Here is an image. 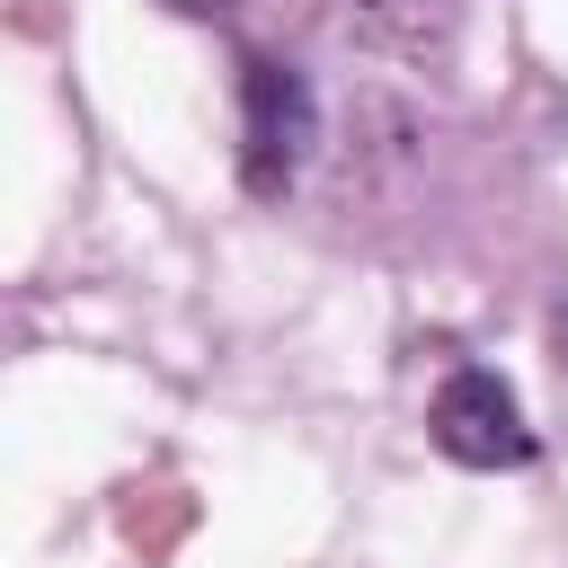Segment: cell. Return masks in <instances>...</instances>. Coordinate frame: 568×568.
<instances>
[{"label": "cell", "instance_id": "4", "mask_svg": "<svg viewBox=\"0 0 568 568\" xmlns=\"http://www.w3.org/2000/svg\"><path fill=\"white\" fill-rule=\"evenodd\" d=\"M559 328H568V320H559Z\"/></svg>", "mask_w": 568, "mask_h": 568}, {"label": "cell", "instance_id": "3", "mask_svg": "<svg viewBox=\"0 0 568 568\" xmlns=\"http://www.w3.org/2000/svg\"><path fill=\"white\" fill-rule=\"evenodd\" d=\"M169 9H186V18H213V9H231V0H169Z\"/></svg>", "mask_w": 568, "mask_h": 568}, {"label": "cell", "instance_id": "1", "mask_svg": "<svg viewBox=\"0 0 568 568\" xmlns=\"http://www.w3.org/2000/svg\"><path fill=\"white\" fill-rule=\"evenodd\" d=\"M311 142H320V89L275 53H248L240 62V178H248V195L275 204L311 169Z\"/></svg>", "mask_w": 568, "mask_h": 568}, {"label": "cell", "instance_id": "2", "mask_svg": "<svg viewBox=\"0 0 568 568\" xmlns=\"http://www.w3.org/2000/svg\"><path fill=\"white\" fill-rule=\"evenodd\" d=\"M435 444L462 462V470H524L532 462V426H524V399L506 373L488 364H453L435 382V408H426Z\"/></svg>", "mask_w": 568, "mask_h": 568}]
</instances>
